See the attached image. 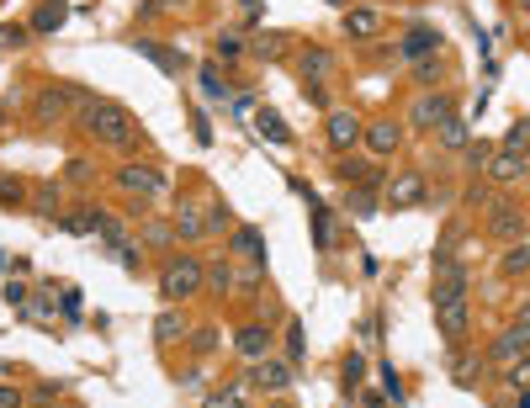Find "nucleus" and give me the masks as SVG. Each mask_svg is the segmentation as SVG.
Here are the masks:
<instances>
[{
    "mask_svg": "<svg viewBox=\"0 0 530 408\" xmlns=\"http://www.w3.org/2000/svg\"><path fill=\"white\" fill-rule=\"evenodd\" d=\"M154 335H159V340H181V335H186V324H181L175 313H159V324H154Z\"/></svg>",
    "mask_w": 530,
    "mask_h": 408,
    "instance_id": "2f4dec72",
    "label": "nucleus"
},
{
    "mask_svg": "<svg viewBox=\"0 0 530 408\" xmlns=\"http://www.w3.org/2000/svg\"><path fill=\"white\" fill-rule=\"evenodd\" d=\"M0 122H5V112H0Z\"/></svg>",
    "mask_w": 530,
    "mask_h": 408,
    "instance_id": "49530a36",
    "label": "nucleus"
},
{
    "mask_svg": "<svg viewBox=\"0 0 530 408\" xmlns=\"http://www.w3.org/2000/svg\"><path fill=\"white\" fill-rule=\"evenodd\" d=\"M520 324H526V329H530V303H526V313H520Z\"/></svg>",
    "mask_w": 530,
    "mask_h": 408,
    "instance_id": "c03bdc74",
    "label": "nucleus"
},
{
    "mask_svg": "<svg viewBox=\"0 0 530 408\" xmlns=\"http://www.w3.org/2000/svg\"><path fill=\"white\" fill-rule=\"evenodd\" d=\"M435 48H441V32H435V27H409L403 58H425V53H435Z\"/></svg>",
    "mask_w": 530,
    "mask_h": 408,
    "instance_id": "f3484780",
    "label": "nucleus"
},
{
    "mask_svg": "<svg viewBox=\"0 0 530 408\" xmlns=\"http://www.w3.org/2000/svg\"><path fill=\"white\" fill-rule=\"evenodd\" d=\"M255 53H260V58H281V32H265V37L255 42Z\"/></svg>",
    "mask_w": 530,
    "mask_h": 408,
    "instance_id": "473e14b6",
    "label": "nucleus"
},
{
    "mask_svg": "<svg viewBox=\"0 0 530 408\" xmlns=\"http://www.w3.org/2000/svg\"><path fill=\"white\" fill-rule=\"evenodd\" d=\"M435 324H441V335L451 340V345H462L467 340V297H451V303H435Z\"/></svg>",
    "mask_w": 530,
    "mask_h": 408,
    "instance_id": "423d86ee",
    "label": "nucleus"
},
{
    "mask_svg": "<svg viewBox=\"0 0 530 408\" xmlns=\"http://www.w3.org/2000/svg\"><path fill=\"white\" fill-rule=\"evenodd\" d=\"M441 143H446V149H467V143H472V133H467V122H462V117H451V122H441Z\"/></svg>",
    "mask_w": 530,
    "mask_h": 408,
    "instance_id": "5701e85b",
    "label": "nucleus"
},
{
    "mask_svg": "<svg viewBox=\"0 0 530 408\" xmlns=\"http://www.w3.org/2000/svg\"><path fill=\"white\" fill-rule=\"evenodd\" d=\"M90 96L85 90H74V85H48V90H37L32 96V112L42 117V122H64L69 117V106H85Z\"/></svg>",
    "mask_w": 530,
    "mask_h": 408,
    "instance_id": "7ed1b4c3",
    "label": "nucleus"
},
{
    "mask_svg": "<svg viewBox=\"0 0 530 408\" xmlns=\"http://www.w3.org/2000/svg\"><path fill=\"white\" fill-rule=\"evenodd\" d=\"M488 228L499 234V239H520V228H526V218H520V207L515 202H494V212H488Z\"/></svg>",
    "mask_w": 530,
    "mask_h": 408,
    "instance_id": "9d476101",
    "label": "nucleus"
},
{
    "mask_svg": "<svg viewBox=\"0 0 530 408\" xmlns=\"http://www.w3.org/2000/svg\"><path fill=\"white\" fill-rule=\"evenodd\" d=\"M297 69H303V85H308V80L319 85L324 74H334V53H329V48H308V53L297 58Z\"/></svg>",
    "mask_w": 530,
    "mask_h": 408,
    "instance_id": "ddd939ff",
    "label": "nucleus"
},
{
    "mask_svg": "<svg viewBox=\"0 0 530 408\" xmlns=\"http://www.w3.org/2000/svg\"><path fill=\"white\" fill-rule=\"evenodd\" d=\"M504 149H515V154H526V149H530V122H515V127L504 133Z\"/></svg>",
    "mask_w": 530,
    "mask_h": 408,
    "instance_id": "7c9ffc66",
    "label": "nucleus"
},
{
    "mask_svg": "<svg viewBox=\"0 0 530 408\" xmlns=\"http://www.w3.org/2000/svg\"><path fill=\"white\" fill-rule=\"evenodd\" d=\"M334 175H340L345 186H372V181H377L372 159H340V165H334Z\"/></svg>",
    "mask_w": 530,
    "mask_h": 408,
    "instance_id": "6ab92c4d",
    "label": "nucleus"
},
{
    "mask_svg": "<svg viewBox=\"0 0 530 408\" xmlns=\"http://www.w3.org/2000/svg\"><path fill=\"white\" fill-rule=\"evenodd\" d=\"M58 393H64V382H37V393H32V398H37V404H53Z\"/></svg>",
    "mask_w": 530,
    "mask_h": 408,
    "instance_id": "4c0bfd02",
    "label": "nucleus"
},
{
    "mask_svg": "<svg viewBox=\"0 0 530 408\" xmlns=\"http://www.w3.org/2000/svg\"><path fill=\"white\" fill-rule=\"evenodd\" d=\"M207 281H212L218 292H228V287H234V271H228V266H212V271H207Z\"/></svg>",
    "mask_w": 530,
    "mask_h": 408,
    "instance_id": "c9c22d12",
    "label": "nucleus"
},
{
    "mask_svg": "<svg viewBox=\"0 0 530 408\" xmlns=\"http://www.w3.org/2000/svg\"><path fill=\"white\" fill-rule=\"evenodd\" d=\"M255 382H260L265 393H287V388H292V366H287V361H260V366H255Z\"/></svg>",
    "mask_w": 530,
    "mask_h": 408,
    "instance_id": "dca6fc26",
    "label": "nucleus"
},
{
    "mask_svg": "<svg viewBox=\"0 0 530 408\" xmlns=\"http://www.w3.org/2000/svg\"><path fill=\"white\" fill-rule=\"evenodd\" d=\"M488 356H494V361H504V366H510V361H520V356H530V329H526V324L504 329V335L488 345Z\"/></svg>",
    "mask_w": 530,
    "mask_h": 408,
    "instance_id": "6e6552de",
    "label": "nucleus"
},
{
    "mask_svg": "<svg viewBox=\"0 0 530 408\" xmlns=\"http://www.w3.org/2000/svg\"><path fill=\"white\" fill-rule=\"evenodd\" d=\"M64 27V0H48L37 16H32V32H58Z\"/></svg>",
    "mask_w": 530,
    "mask_h": 408,
    "instance_id": "4be33fe9",
    "label": "nucleus"
},
{
    "mask_svg": "<svg viewBox=\"0 0 530 408\" xmlns=\"http://www.w3.org/2000/svg\"><path fill=\"white\" fill-rule=\"evenodd\" d=\"M133 48H138L143 58H154L165 74H181V69H186V53H181V48H165V42H154V37H133Z\"/></svg>",
    "mask_w": 530,
    "mask_h": 408,
    "instance_id": "1a4fd4ad",
    "label": "nucleus"
},
{
    "mask_svg": "<svg viewBox=\"0 0 530 408\" xmlns=\"http://www.w3.org/2000/svg\"><path fill=\"white\" fill-rule=\"evenodd\" d=\"M520 271H530V250H526V244H515V250L504 255V276H520Z\"/></svg>",
    "mask_w": 530,
    "mask_h": 408,
    "instance_id": "c756f323",
    "label": "nucleus"
},
{
    "mask_svg": "<svg viewBox=\"0 0 530 408\" xmlns=\"http://www.w3.org/2000/svg\"><path fill=\"white\" fill-rule=\"evenodd\" d=\"M212 53H218V58H239V53H244V37H239V32H218V37H212Z\"/></svg>",
    "mask_w": 530,
    "mask_h": 408,
    "instance_id": "a878e982",
    "label": "nucleus"
},
{
    "mask_svg": "<svg viewBox=\"0 0 530 408\" xmlns=\"http://www.w3.org/2000/svg\"><path fill=\"white\" fill-rule=\"evenodd\" d=\"M80 127H85L96 143H111V149H127V143H133V117H127L117 101H96V96H90V101L80 106Z\"/></svg>",
    "mask_w": 530,
    "mask_h": 408,
    "instance_id": "f257e3e1",
    "label": "nucleus"
},
{
    "mask_svg": "<svg viewBox=\"0 0 530 408\" xmlns=\"http://www.w3.org/2000/svg\"><path fill=\"white\" fill-rule=\"evenodd\" d=\"M207 228H228V207H223V202H212V212H207Z\"/></svg>",
    "mask_w": 530,
    "mask_h": 408,
    "instance_id": "58836bf2",
    "label": "nucleus"
},
{
    "mask_svg": "<svg viewBox=\"0 0 530 408\" xmlns=\"http://www.w3.org/2000/svg\"><path fill=\"white\" fill-rule=\"evenodd\" d=\"M361 138L372 143V154H393V149L403 143V127H398V122H366Z\"/></svg>",
    "mask_w": 530,
    "mask_h": 408,
    "instance_id": "f8f14e48",
    "label": "nucleus"
},
{
    "mask_svg": "<svg viewBox=\"0 0 530 408\" xmlns=\"http://www.w3.org/2000/svg\"><path fill=\"white\" fill-rule=\"evenodd\" d=\"M441 80V64H419V85H435Z\"/></svg>",
    "mask_w": 530,
    "mask_h": 408,
    "instance_id": "ea45409f",
    "label": "nucleus"
},
{
    "mask_svg": "<svg viewBox=\"0 0 530 408\" xmlns=\"http://www.w3.org/2000/svg\"><path fill=\"white\" fill-rule=\"evenodd\" d=\"M382 16L377 11H345V37H377Z\"/></svg>",
    "mask_w": 530,
    "mask_h": 408,
    "instance_id": "a211bd4d",
    "label": "nucleus"
},
{
    "mask_svg": "<svg viewBox=\"0 0 530 408\" xmlns=\"http://www.w3.org/2000/svg\"><path fill=\"white\" fill-rule=\"evenodd\" d=\"M350 212H356V218H377V196H372L366 186H356V191H350Z\"/></svg>",
    "mask_w": 530,
    "mask_h": 408,
    "instance_id": "c85d7f7f",
    "label": "nucleus"
},
{
    "mask_svg": "<svg viewBox=\"0 0 530 408\" xmlns=\"http://www.w3.org/2000/svg\"><path fill=\"white\" fill-rule=\"evenodd\" d=\"M0 408H21V393H16V388H0Z\"/></svg>",
    "mask_w": 530,
    "mask_h": 408,
    "instance_id": "37998d69",
    "label": "nucleus"
},
{
    "mask_svg": "<svg viewBox=\"0 0 530 408\" xmlns=\"http://www.w3.org/2000/svg\"><path fill=\"white\" fill-rule=\"evenodd\" d=\"M207 408H239V393H218V398H207Z\"/></svg>",
    "mask_w": 530,
    "mask_h": 408,
    "instance_id": "79ce46f5",
    "label": "nucleus"
},
{
    "mask_svg": "<svg viewBox=\"0 0 530 408\" xmlns=\"http://www.w3.org/2000/svg\"><path fill=\"white\" fill-rule=\"evenodd\" d=\"M419 202H425V181H419L414 170L388 186V207H419Z\"/></svg>",
    "mask_w": 530,
    "mask_h": 408,
    "instance_id": "9b49d317",
    "label": "nucleus"
},
{
    "mask_svg": "<svg viewBox=\"0 0 530 408\" xmlns=\"http://www.w3.org/2000/svg\"><path fill=\"white\" fill-rule=\"evenodd\" d=\"M361 372H366V361H361V356H350V361H345V382H350V388H361Z\"/></svg>",
    "mask_w": 530,
    "mask_h": 408,
    "instance_id": "e433bc0d",
    "label": "nucleus"
},
{
    "mask_svg": "<svg viewBox=\"0 0 530 408\" xmlns=\"http://www.w3.org/2000/svg\"><path fill=\"white\" fill-rule=\"evenodd\" d=\"M515 408H530V393H526V398H520V404H515Z\"/></svg>",
    "mask_w": 530,
    "mask_h": 408,
    "instance_id": "a18cd8bd",
    "label": "nucleus"
},
{
    "mask_svg": "<svg viewBox=\"0 0 530 408\" xmlns=\"http://www.w3.org/2000/svg\"><path fill=\"white\" fill-rule=\"evenodd\" d=\"M234 250H239L244 260H265V239H260V228H239V234H234Z\"/></svg>",
    "mask_w": 530,
    "mask_h": 408,
    "instance_id": "412c9836",
    "label": "nucleus"
},
{
    "mask_svg": "<svg viewBox=\"0 0 530 408\" xmlns=\"http://www.w3.org/2000/svg\"><path fill=\"white\" fill-rule=\"evenodd\" d=\"M488 159H494V149H488V143H467V170H483Z\"/></svg>",
    "mask_w": 530,
    "mask_h": 408,
    "instance_id": "72a5a7b5",
    "label": "nucleus"
},
{
    "mask_svg": "<svg viewBox=\"0 0 530 408\" xmlns=\"http://www.w3.org/2000/svg\"><path fill=\"white\" fill-rule=\"evenodd\" d=\"M504 388H515V393H530V356L510 361V372H504Z\"/></svg>",
    "mask_w": 530,
    "mask_h": 408,
    "instance_id": "393cba45",
    "label": "nucleus"
},
{
    "mask_svg": "<svg viewBox=\"0 0 530 408\" xmlns=\"http://www.w3.org/2000/svg\"><path fill=\"white\" fill-rule=\"evenodd\" d=\"M308 212H313V239H319V250H329V244H334V223H329V207L308 196Z\"/></svg>",
    "mask_w": 530,
    "mask_h": 408,
    "instance_id": "aec40b11",
    "label": "nucleus"
},
{
    "mask_svg": "<svg viewBox=\"0 0 530 408\" xmlns=\"http://www.w3.org/2000/svg\"><path fill=\"white\" fill-rule=\"evenodd\" d=\"M451 117H457V101H451L446 90H435V96L425 90V96L409 106V122H414V127H441V122H451Z\"/></svg>",
    "mask_w": 530,
    "mask_h": 408,
    "instance_id": "20e7f679",
    "label": "nucleus"
},
{
    "mask_svg": "<svg viewBox=\"0 0 530 408\" xmlns=\"http://www.w3.org/2000/svg\"><path fill=\"white\" fill-rule=\"evenodd\" d=\"M483 170H488L494 181H520V175H526V154H515V149H499V154H494Z\"/></svg>",
    "mask_w": 530,
    "mask_h": 408,
    "instance_id": "4468645a",
    "label": "nucleus"
},
{
    "mask_svg": "<svg viewBox=\"0 0 530 408\" xmlns=\"http://www.w3.org/2000/svg\"><path fill=\"white\" fill-rule=\"evenodd\" d=\"M234 345H239V356H250V361H260V356L271 350V329H265V324H244Z\"/></svg>",
    "mask_w": 530,
    "mask_h": 408,
    "instance_id": "2eb2a0df",
    "label": "nucleus"
},
{
    "mask_svg": "<svg viewBox=\"0 0 530 408\" xmlns=\"http://www.w3.org/2000/svg\"><path fill=\"white\" fill-rule=\"evenodd\" d=\"M21 42H27V27H16V21L0 27V48H21Z\"/></svg>",
    "mask_w": 530,
    "mask_h": 408,
    "instance_id": "f704fd0d",
    "label": "nucleus"
},
{
    "mask_svg": "<svg viewBox=\"0 0 530 408\" xmlns=\"http://www.w3.org/2000/svg\"><path fill=\"white\" fill-rule=\"evenodd\" d=\"M175 234H186V239H196V234H207V218H202L196 207H181V212H175Z\"/></svg>",
    "mask_w": 530,
    "mask_h": 408,
    "instance_id": "b1692460",
    "label": "nucleus"
},
{
    "mask_svg": "<svg viewBox=\"0 0 530 408\" xmlns=\"http://www.w3.org/2000/svg\"><path fill=\"white\" fill-rule=\"evenodd\" d=\"M361 133H366V122L356 117V112H329V143L345 154V149H356L361 143Z\"/></svg>",
    "mask_w": 530,
    "mask_h": 408,
    "instance_id": "0eeeda50",
    "label": "nucleus"
},
{
    "mask_svg": "<svg viewBox=\"0 0 530 408\" xmlns=\"http://www.w3.org/2000/svg\"><path fill=\"white\" fill-rule=\"evenodd\" d=\"M196 80H202V96H207V101H228V85L218 80V69H212V64H207Z\"/></svg>",
    "mask_w": 530,
    "mask_h": 408,
    "instance_id": "bb28decb",
    "label": "nucleus"
},
{
    "mask_svg": "<svg viewBox=\"0 0 530 408\" xmlns=\"http://www.w3.org/2000/svg\"><path fill=\"white\" fill-rule=\"evenodd\" d=\"M255 122H260V133H265V138H271V143H292V133H287V127H281V117H276V112H260V117H255Z\"/></svg>",
    "mask_w": 530,
    "mask_h": 408,
    "instance_id": "cd10ccee",
    "label": "nucleus"
},
{
    "mask_svg": "<svg viewBox=\"0 0 530 408\" xmlns=\"http://www.w3.org/2000/svg\"><path fill=\"white\" fill-rule=\"evenodd\" d=\"M212 345H218V335H212V329H196V350H202V356H207V350H212Z\"/></svg>",
    "mask_w": 530,
    "mask_h": 408,
    "instance_id": "a19ab883",
    "label": "nucleus"
},
{
    "mask_svg": "<svg viewBox=\"0 0 530 408\" xmlns=\"http://www.w3.org/2000/svg\"><path fill=\"white\" fill-rule=\"evenodd\" d=\"M117 186L133 191V196H159V191H165V181H159L154 165H122V170H117Z\"/></svg>",
    "mask_w": 530,
    "mask_h": 408,
    "instance_id": "39448f33",
    "label": "nucleus"
},
{
    "mask_svg": "<svg viewBox=\"0 0 530 408\" xmlns=\"http://www.w3.org/2000/svg\"><path fill=\"white\" fill-rule=\"evenodd\" d=\"M202 281H207L202 260L181 255V260H170V266L159 271V297H165V303H186V297H196V292H202Z\"/></svg>",
    "mask_w": 530,
    "mask_h": 408,
    "instance_id": "f03ea898",
    "label": "nucleus"
}]
</instances>
